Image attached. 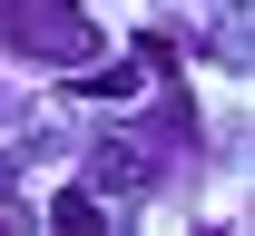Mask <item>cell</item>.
Segmentation results:
<instances>
[{
  "instance_id": "1",
  "label": "cell",
  "mask_w": 255,
  "mask_h": 236,
  "mask_svg": "<svg viewBox=\"0 0 255 236\" xmlns=\"http://www.w3.org/2000/svg\"><path fill=\"white\" fill-rule=\"evenodd\" d=\"M0 39H10V59H39V69H79V59H98L89 0H0Z\"/></svg>"
},
{
  "instance_id": "4",
  "label": "cell",
  "mask_w": 255,
  "mask_h": 236,
  "mask_svg": "<svg viewBox=\"0 0 255 236\" xmlns=\"http://www.w3.org/2000/svg\"><path fill=\"white\" fill-rule=\"evenodd\" d=\"M0 207H10V168H0Z\"/></svg>"
},
{
  "instance_id": "3",
  "label": "cell",
  "mask_w": 255,
  "mask_h": 236,
  "mask_svg": "<svg viewBox=\"0 0 255 236\" xmlns=\"http://www.w3.org/2000/svg\"><path fill=\"white\" fill-rule=\"evenodd\" d=\"M49 227H69V236L108 227V207H98V187H89V177H79V187H59V207H49Z\"/></svg>"
},
{
  "instance_id": "2",
  "label": "cell",
  "mask_w": 255,
  "mask_h": 236,
  "mask_svg": "<svg viewBox=\"0 0 255 236\" xmlns=\"http://www.w3.org/2000/svg\"><path fill=\"white\" fill-rule=\"evenodd\" d=\"M157 177H167V158H157V148H147V138H89V187H98V197H147V187H157Z\"/></svg>"
}]
</instances>
